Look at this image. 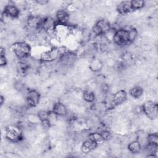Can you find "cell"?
<instances>
[{"instance_id":"obj_1","label":"cell","mask_w":158,"mask_h":158,"mask_svg":"<svg viewBox=\"0 0 158 158\" xmlns=\"http://www.w3.org/2000/svg\"><path fill=\"white\" fill-rule=\"evenodd\" d=\"M10 50L19 59H24L28 57L31 53V47L25 41L14 43L10 46Z\"/></svg>"},{"instance_id":"obj_2","label":"cell","mask_w":158,"mask_h":158,"mask_svg":"<svg viewBox=\"0 0 158 158\" xmlns=\"http://www.w3.org/2000/svg\"><path fill=\"white\" fill-rule=\"evenodd\" d=\"M67 51L64 47H54L49 51L43 52L41 54L40 59L45 62H52L56 59H59Z\"/></svg>"},{"instance_id":"obj_3","label":"cell","mask_w":158,"mask_h":158,"mask_svg":"<svg viewBox=\"0 0 158 158\" xmlns=\"http://www.w3.org/2000/svg\"><path fill=\"white\" fill-rule=\"evenodd\" d=\"M6 138L11 142L17 143L22 138L21 128L14 125H9L6 128Z\"/></svg>"},{"instance_id":"obj_4","label":"cell","mask_w":158,"mask_h":158,"mask_svg":"<svg viewBox=\"0 0 158 158\" xmlns=\"http://www.w3.org/2000/svg\"><path fill=\"white\" fill-rule=\"evenodd\" d=\"M113 40L115 44L120 46L130 44L128 28H122L117 30L113 35Z\"/></svg>"},{"instance_id":"obj_5","label":"cell","mask_w":158,"mask_h":158,"mask_svg":"<svg viewBox=\"0 0 158 158\" xmlns=\"http://www.w3.org/2000/svg\"><path fill=\"white\" fill-rule=\"evenodd\" d=\"M142 112L150 119H155L158 114L157 104L151 101H146L141 106Z\"/></svg>"},{"instance_id":"obj_6","label":"cell","mask_w":158,"mask_h":158,"mask_svg":"<svg viewBox=\"0 0 158 158\" xmlns=\"http://www.w3.org/2000/svg\"><path fill=\"white\" fill-rule=\"evenodd\" d=\"M110 30V25L108 20L101 19L96 22L93 27V32L96 36L106 35Z\"/></svg>"},{"instance_id":"obj_7","label":"cell","mask_w":158,"mask_h":158,"mask_svg":"<svg viewBox=\"0 0 158 158\" xmlns=\"http://www.w3.org/2000/svg\"><path fill=\"white\" fill-rule=\"evenodd\" d=\"M40 94L35 89H29L26 94V101L30 107H35L40 101Z\"/></svg>"},{"instance_id":"obj_8","label":"cell","mask_w":158,"mask_h":158,"mask_svg":"<svg viewBox=\"0 0 158 158\" xmlns=\"http://www.w3.org/2000/svg\"><path fill=\"white\" fill-rule=\"evenodd\" d=\"M58 25L56 20L51 17H46L43 19L41 29H43L46 33L51 34L54 33L56 30V26Z\"/></svg>"},{"instance_id":"obj_9","label":"cell","mask_w":158,"mask_h":158,"mask_svg":"<svg viewBox=\"0 0 158 158\" xmlns=\"http://www.w3.org/2000/svg\"><path fill=\"white\" fill-rule=\"evenodd\" d=\"M43 19L38 15H30L27 19V26L31 30H38L41 29V25Z\"/></svg>"},{"instance_id":"obj_10","label":"cell","mask_w":158,"mask_h":158,"mask_svg":"<svg viewBox=\"0 0 158 158\" xmlns=\"http://www.w3.org/2000/svg\"><path fill=\"white\" fill-rule=\"evenodd\" d=\"M20 15L19 9L14 4H7L5 6L2 16H5L7 18L15 19Z\"/></svg>"},{"instance_id":"obj_11","label":"cell","mask_w":158,"mask_h":158,"mask_svg":"<svg viewBox=\"0 0 158 158\" xmlns=\"http://www.w3.org/2000/svg\"><path fill=\"white\" fill-rule=\"evenodd\" d=\"M76 59V56L73 52L67 51L59 59L60 62L65 66H68L72 64Z\"/></svg>"},{"instance_id":"obj_12","label":"cell","mask_w":158,"mask_h":158,"mask_svg":"<svg viewBox=\"0 0 158 158\" xmlns=\"http://www.w3.org/2000/svg\"><path fill=\"white\" fill-rule=\"evenodd\" d=\"M117 10L121 15H125L133 11L130 1H124L120 2L117 6Z\"/></svg>"},{"instance_id":"obj_13","label":"cell","mask_w":158,"mask_h":158,"mask_svg":"<svg viewBox=\"0 0 158 158\" xmlns=\"http://www.w3.org/2000/svg\"><path fill=\"white\" fill-rule=\"evenodd\" d=\"M56 16L59 25H66L69 20V14L64 9L58 10L56 12Z\"/></svg>"},{"instance_id":"obj_14","label":"cell","mask_w":158,"mask_h":158,"mask_svg":"<svg viewBox=\"0 0 158 158\" xmlns=\"http://www.w3.org/2000/svg\"><path fill=\"white\" fill-rule=\"evenodd\" d=\"M52 112L57 116L63 117L67 115V109L63 103L57 102L54 104L52 109Z\"/></svg>"},{"instance_id":"obj_15","label":"cell","mask_w":158,"mask_h":158,"mask_svg":"<svg viewBox=\"0 0 158 158\" xmlns=\"http://www.w3.org/2000/svg\"><path fill=\"white\" fill-rule=\"evenodd\" d=\"M98 146V144L96 143L95 142L87 139L86 140H85L81 145V151L83 153H88L89 152H91V151H93L94 149H95Z\"/></svg>"},{"instance_id":"obj_16","label":"cell","mask_w":158,"mask_h":158,"mask_svg":"<svg viewBox=\"0 0 158 158\" xmlns=\"http://www.w3.org/2000/svg\"><path fill=\"white\" fill-rule=\"evenodd\" d=\"M142 148V145L138 140H135L130 142L128 145V151L133 154L139 153Z\"/></svg>"},{"instance_id":"obj_17","label":"cell","mask_w":158,"mask_h":158,"mask_svg":"<svg viewBox=\"0 0 158 158\" xmlns=\"http://www.w3.org/2000/svg\"><path fill=\"white\" fill-rule=\"evenodd\" d=\"M144 93V90L142 87L139 86H135L131 88L129 91L130 95L134 98H139Z\"/></svg>"},{"instance_id":"obj_18","label":"cell","mask_w":158,"mask_h":158,"mask_svg":"<svg viewBox=\"0 0 158 158\" xmlns=\"http://www.w3.org/2000/svg\"><path fill=\"white\" fill-rule=\"evenodd\" d=\"M88 139L95 142L97 144L102 143L104 141L102 135L99 132H93L89 133L88 135Z\"/></svg>"},{"instance_id":"obj_19","label":"cell","mask_w":158,"mask_h":158,"mask_svg":"<svg viewBox=\"0 0 158 158\" xmlns=\"http://www.w3.org/2000/svg\"><path fill=\"white\" fill-rule=\"evenodd\" d=\"M83 98L87 102H93L95 100V94L93 91L85 90L83 93Z\"/></svg>"},{"instance_id":"obj_20","label":"cell","mask_w":158,"mask_h":158,"mask_svg":"<svg viewBox=\"0 0 158 158\" xmlns=\"http://www.w3.org/2000/svg\"><path fill=\"white\" fill-rule=\"evenodd\" d=\"M147 144L158 146V135L156 133L148 134L146 138Z\"/></svg>"},{"instance_id":"obj_21","label":"cell","mask_w":158,"mask_h":158,"mask_svg":"<svg viewBox=\"0 0 158 158\" xmlns=\"http://www.w3.org/2000/svg\"><path fill=\"white\" fill-rule=\"evenodd\" d=\"M130 2H131V6L133 10L140 9L143 8L145 5L144 1L142 0H133V1H131Z\"/></svg>"},{"instance_id":"obj_22","label":"cell","mask_w":158,"mask_h":158,"mask_svg":"<svg viewBox=\"0 0 158 158\" xmlns=\"http://www.w3.org/2000/svg\"><path fill=\"white\" fill-rule=\"evenodd\" d=\"M128 30L129 35V40L130 43H131L136 40L138 36V30L133 27H129L128 28Z\"/></svg>"},{"instance_id":"obj_23","label":"cell","mask_w":158,"mask_h":158,"mask_svg":"<svg viewBox=\"0 0 158 158\" xmlns=\"http://www.w3.org/2000/svg\"><path fill=\"white\" fill-rule=\"evenodd\" d=\"M49 112H48L44 110H40L38 112V117L41 122L49 120Z\"/></svg>"},{"instance_id":"obj_24","label":"cell","mask_w":158,"mask_h":158,"mask_svg":"<svg viewBox=\"0 0 158 158\" xmlns=\"http://www.w3.org/2000/svg\"><path fill=\"white\" fill-rule=\"evenodd\" d=\"M101 66L102 64L101 63V61L99 59H94L91 63L90 68L94 71H97L101 69Z\"/></svg>"},{"instance_id":"obj_25","label":"cell","mask_w":158,"mask_h":158,"mask_svg":"<svg viewBox=\"0 0 158 158\" xmlns=\"http://www.w3.org/2000/svg\"><path fill=\"white\" fill-rule=\"evenodd\" d=\"M7 63V60L5 56V51L1 48V57H0V64L1 66H4Z\"/></svg>"},{"instance_id":"obj_26","label":"cell","mask_w":158,"mask_h":158,"mask_svg":"<svg viewBox=\"0 0 158 158\" xmlns=\"http://www.w3.org/2000/svg\"><path fill=\"white\" fill-rule=\"evenodd\" d=\"M101 135H102L104 141L109 139L110 138V133L109 130L106 129H103L101 131H99Z\"/></svg>"},{"instance_id":"obj_27","label":"cell","mask_w":158,"mask_h":158,"mask_svg":"<svg viewBox=\"0 0 158 158\" xmlns=\"http://www.w3.org/2000/svg\"><path fill=\"white\" fill-rule=\"evenodd\" d=\"M48 2L49 1L47 0H37V1H36V2L40 5H46V4L48 3Z\"/></svg>"},{"instance_id":"obj_28","label":"cell","mask_w":158,"mask_h":158,"mask_svg":"<svg viewBox=\"0 0 158 158\" xmlns=\"http://www.w3.org/2000/svg\"><path fill=\"white\" fill-rule=\"evenodd\" d=\"M3 101H4V97L1 95V105L3 104Z\"/></svg>"}]
</instances>
